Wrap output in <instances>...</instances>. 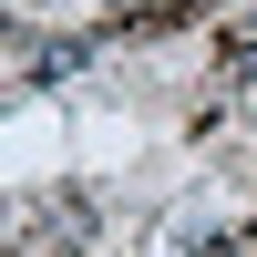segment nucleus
Segmentation results:
<instances>
[{
	"mask_svg": "<svg viewBox=\"0 0 257 257\" xmlns=\"http://www.w3.org/2000/svg\"><path fill=\"white\" fill-rule=\"evenodd\" d=\"M62 72H82V41H41L31 52V82H62Z\"/></svg>",
	"mask_w": 257,
	"mask_h": 257,
	"instance_id": "obj_1",
	"label": "nucleus"
},
{
	"mask_svg": "<svg viewBox=\"0 0 257 257\" xmlns=\"http://www.w3.org/2000/svg\"><path fill=\"white\" fill-rule=\"evenodd\" d=\"M113 11H123V0H113Z\"/></svg>",
	"mask_w": 257,
	"mask_h": 257,
	"instance_id": "obj_2",
	"label": "nucleus"
}]
</instances>
